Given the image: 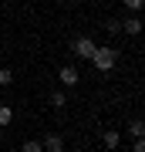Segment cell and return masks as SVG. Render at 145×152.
<instances>
[{
	"mask_svg": "<svg viewBox=\"0 0 145 152\" xmlns=\"http://www.w3.org/2000/svg\"><path fill=\"white\" fill-rule=\"evenodd\" d=\"M91 64H95V71H111L115 64H118V51H115L111 44H105V48H95Z\"/></svg>",
	"mask_w": 145,
	"mask_h": 152,
	"instance_id": "1",
	"label": "cell"
},
{
	"mask_svg": "<svg viewBox=\"0 0 145 152\" xmlns=\"http://www.w3.org/2000/svg\"><path fill=\"white\" fill-rule=\"evenodd\" d=\"M95 48H98V44H95L91 37H74V41H71V54H74V58H81V61H91Z\"/></svg>",
	"mask_w": 145,
	"mask_h": 152,
	"instance_id": "2",
	"label": "cell"
},
{
	"mask_svg": "<svg viewBox=\"0 0 145 152\" xmlns=\"http://www.w3.org/2000/svg\"><path fill=\"white\" fill-rule=\"evenodd\" d=\"M58 81L64 85V88H74V85L81 81V71H78V68H71V64H64V68L58 71Z\"/></svg>",
	"mask_w": 145,
	"mask_h": 152,
	"instance_id": "3",
	"label": "cell"
},
{
	"mask_svg": "<svg viewBox=\"0 0 145 152\" xmlns=\"http://www.w3.org/2000/svg\"><path fill=\"white\" fill-rule=\"evenodd\" d=\"M41 145H44V152H64V139H61L58 132H47V135L41 139Z\"/></svg>",
	"mask_w": 145,
	"mask_h": 152,
	"instance_id": "4",
	"label": "cell"
},
{
	"mask_svg": "<svg viewBox=\"0 0 145 152\" xmlns=\"http://www.w3.org/2000/svg\"><path fill=\"white\" fill-rule=\"evenodd\" d=\"M101 145H105V149H118V145H122V132H118V129H105V132H101Z\"/></svg>",
	"mask_w": 145,
	"mask_h": 152,
	"instance_id": "5",
	"label": "cell"
},
{
	"mask_svg": "<svg viewBox=\"0 0 145 152\" xmlns=\"http://www.w3.org/2000/svg\"><path fill=\"white\" fill-rule=\"evenodd\" d=\"M122 31L132 34V37H138V34H142V17L135 14V17H128V20H122Z\"/></svg>",
	"mask_w": 145,
	"mask_h": 152,
	"instance_id": "6",
	"label": "cell"
},
{
	"mask_svg": "<svg viewBox=\"0 0 145 152\" xmlns=\"http://www.w3.org/2000/svg\"><path fill=\"white\" fill-rule=\"evenodd\" d=\"M128 135H132V139H142V135H145V122H142V118H132V122H128Z\"/></svg>",
	"mask_w": 145,
	"mask_h": 152,
	"instance_id": "7",
	"label": "cell"
},
{
	"mask_svg": "<svg viewBox=\"0 0 145 152\" xmlns=\"http://www.w3.org/2000/svg\"><path fill=\"white\" fill-rule=\"evenodd\" d=\"M14 115H17V112L10 108V105H0V129H7V125L14 122Z\"/></svg>",
	"mask_w": 145,
	"mask_h": 152,
	"instance_id": "8",
	"label": "cell"
},
{
	"mask_svg": "<svg viewBox=\"0 0 145 152\" xmlns=\"http://www.w3.org/2000/svg\"><path fill=\"white\" fill-rule=\"evenodd\" d=\"M51 105H54V108H64V105H68V95L61 91V88H58V91H51Z\"/></svg>",
	"mask_w": 145,
	"mask_h": 152,
	"instance_id": "9",
	"label": "cell"
},
{
	"mask_svg": "<svg viewBox=\"0 0 145 152\" xmlns=\"http://www.w3.org/2000/svg\"><path fill=\"white\" fill-rule=\"evenodd\" d=\"M20 152H44V145H41V139H27L20 145Z\"/></svg>",
	"mask_w": 145,
	"mask_h": 152,
	"instance_id": "10",
	"label": "cell"
},
{
	"mask_svg": "<svg viewBox=\"0 0 145 152\" xmlns=\"http://www.w3.org/2000/svg\"><path fill=\"white\" fill-rule=\"evenodd\" d=\"M14 85V71L10 68H0V88H10Z\"/></svg>",
	"mask_w": 145,
	"mask_h": 152,
	"instance_id": "11",
	"label": "cell"
},
{
	"mask_svg": "<svg viewBox=\"0 0 145 152\" xmlns=\"http://www.w3.org/2000/svg\"><path fill=\"white\" fill-rule=\"evenodd\" d=\"M105 31L108 34H122V20H105Z\"/></svg>",
	"mask_w": 145,
	"mask_h": 152,
	"instance_id": "12",
	"label": "cell"
},
{
	"mask_svg": "<svg viewBox=\"0 0 145 152\" xmlns=\"http://www.w3.org/2000/svg\"><path fill=\"white\" fill-rule=\"evenodd\" d=\"M125 7H128V10H142V0H122Z\"/></svg>",
	"mask_w": 145,
	"mask_h": 152,
	"instance_id": "13",
	"label": "cell"
},
{
	"mask_svg": "<svg viewBox=\"0 0 145 152\" xmlns=\"http://www.w3.org/2000/svg\"><path fill=\"white\" fill-rule=\"evenodd\" d=\"M135 152H145V142L142 139H135Z\"/></svg>",
	"mask_w": 145,
	"mask_h": 152,
	"instance_id": "14",
	"label": "cell"
},
{
	"mask_svg": "<svg viewBox=\"0 0 145 152\" xmlns=\"http://www.w3.org/2000/svg\"><path fill=\"white\" fill-rule=\"evenodd\" d=\"M0 139H4V129H0Z\"/></svg>",
	"mask_w": 145,
	"mask_h": 152,
	"instance_id": "15",
	"label": "cell"
},
{
	"mask_svg": "<svg viewBox=\"0 0 145 152\" xmlns=\"http://www.w3.org/2000/svg\"><path fill=\"white\" fill-rule=\"evenodd\" d=\"M0 105H4V102H0Z\"/></svg>",
	"mask_w": 145,
	"mask_h": 152,
	"instance_id": "16",
	"label": "cell"
}]
</instances>
